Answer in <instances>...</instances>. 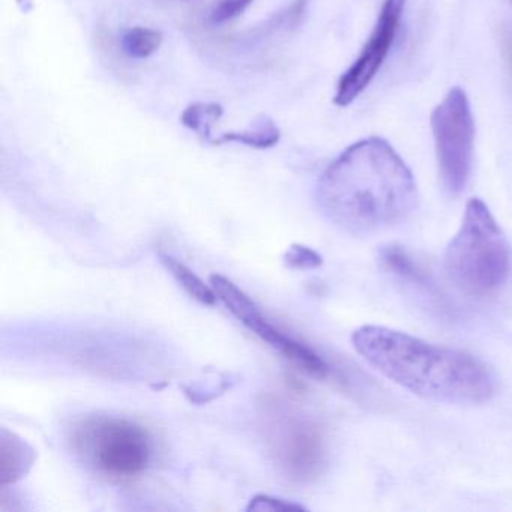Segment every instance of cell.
<instances>
[{
	"label": "cell",
	"mask_w": 512,
	"mask_h": 512,
	"mask_svg": "<svg viewBox=\"0 0 512 512\" xmlns=\"http://www.w3.org/2000/svg\"><path fill=\"white\" fill-rule=\"evenodd\" d=\"M284 262L289 268L310 271L323 265L322 256L313 248L301 244H293L284 254Z\"/></svg>",
	"instance_id": "obj_15"
},
{
	"label": "cell",
	"mask_w": 512,
	"mask_h": 512,
	"mask_svg": "<svg viewBox=\"0 0 512 512\" xmlns=\"http://www.w3.org/2000/svg\"><path fill=\"white\" fill-rule=\"evenodd\" d=\"M305 4H307V0H299L298 4H296V16H299V14L302 13V10H304Z\"/></svg>",
	"instance_id": "obj_19"
},
{
	"label": "cell",
	"mask_w": 512,
	"mask_h": 512,
	"mask_svg": "<svg viewBox=\"0 0 512 512\" xmlns=\"http://www.w3.org/2000/svg\"><path fill=\"white\" fill-rule=\"evenodd\" d=\"M35 451L28 442L2 428L0 431V484H16L31 469Z\"/></svg>",
	"instance_id": "obj_10"
},
{
	"label": "cell",
	"mask_w": 512,
	"mask_h": 512,
	"mask_svg": "<svg viewBox=\"0 0 512 512\" xmlns=\"http://www.w3.org/2000/svg\"><path fill=\"white\" fill-rule=\"evenodd\" d=\"M430 122L443 187L458 196L469 182L475 148V119L466 92L452 88L434 107Z\"/></svg>",
	"instance_id": "obj_5"
},
{
	"label": "cell",
	"mask_w": 512,
	"mask_h": 512,
	"mask_svg": "<svg viewBox=\"0 0 512 512\" xmlns=\"http://www.w3.org/2000/svg\"><path fill=\"white\" fill-rule=\"evenodd\" d=\"M211 287L214 289L217 298L223 302L224 307L242 323L247 326L251 332L257 335L260 340L265 341L272 349L289 359L293 364L298 365L302 371L317 377V379H325L329 376L328 362L307 344L296 340L292 335L286 334L280 328L269 322L263 316L256 302L239 289L233 281L224 275L214 274L209 278Z\"/></svg>",
	"instance_id": "obj_6"
},
{
	"label": "cell",
	"mask_w": 512,
	"mask_h": 512,
	"mask_svg": "<svg viewBox=\"0 0 512 512\" xmlns=\"http://www.w3.org/2000/svg\"><path fill=\"white\" fill-rule=\"evenodd\" d=\"M160 256L161 263L166 266L167 271L175 277V280L184 287L185 292L196 299V301L202 302L203 305H215L217 304L218 298L215 295L212 287L206 286L194 272H191L184 263L179 262L175 257L170 254L158 253Z\"/></svg>",
	"instance_id": "obj_12"
},
{
	"label": "cell",
	"mask_w": 512,
	"mask_h": 512,
	"mask_svg": "<svg viewBox=\"0 0 512 512\" xmlns=\"http://www.w3.org/2000/svg\"><path fill=\"white\" fill-rule=\"evenodd\" d=\"M379 262L382 268L389 274L397 277L398 280L409 283L410 286L427 293L433 299L439 301L440 295L437 293L431 278L427 272L413 260V257L398 245H386L380 248Z\"/></svg>",
	"instance_id": "obj_9"
},
{
	"label": "cell",
	"mask_w": 512,
	"mask_h": 512,
	"mask_svg": "<svg viewBox=\"0 0 512 512\" xmlns=\"http://www.w3.org/2000/svg\"><path fill=\"white\" fill-rule=\"evenodd\" d=\"M280 140V128L271 118L262 115L256 121L251 122L250 127L245 128V130L221 134L218 139H214L212 145L221 146L226 145V143H238V145L248 146V148L271 149L277 146Z\"/></svg>",
	"instance_id": "obj_11"
},
{
	"label": "cell",
	"mask_w": 512,
	"mask_h": 512,
	"mask_svg": "<svg viewBox=\"0 0 512 512\" xmlns=\"http://www.w3.org/2000/svg\"><path fill=\"white\" fill-rule=\"evenodd\" d=\"M70 440L82 463L112 481L137 478L154 458L151 433L124 416H86L73 425Z\"/></svg>",
	"instance_id": "obj_4"
},
{
	"label": "cell",
	"mask_w": 512,
	"mask_h": 512,
	"mask_svg": "<svg viewBox=\"0 0 512 512\" xmlns=\"http://www.w3.org/2000/svg\"><path fill=\"white\" fill-rule=\"evenodd\" d=\"M224 110L217 103H194L184 110L181 116L182 125L196 133L205 143H212V128L220 121Z\"/></svg>",
	"instance_id": "obj_13"
},
{
	"label": "cell",
	"mask_w": 512,
	"mask_h": 512,
	"mask_svg": "<svg viewBox=\"0 0 512 512\" xmlns=\"http://www.w3.org/2000/svg\"><path fill=\"white\" fill-rule=\"evenodd\" d=\"M268 443L275 463L292 481H311L322 470V434L307 416L278 409L269 425Z\"/></svg>",
	"instance_id": "obj_7"
},
{
	"label": "cell",
	"mask_w": 512,
	"mask_h": 512,
	"mask_svg": "<svg viewBox=\"0 0 512 512\" xmlns=\"http://www.w3.org/2000/svg\"><path fill=\"white\" fill-rule=\"evenodd\" d=\"M254 0H218L211 11V20L214 25L232 22L250 8Z\"/></svg>",
	"instance_id": "obj_16"
},
{
	"label": "cell",
	"mask_w": 512,
	"mask_h": 512,
	"mask_svg": "<svg viewBox=\"0 0 512 512\" xmlns=\"http://www.w3.org/2000/svg\"><path fill=\"white\" fill-rule=\"evenodd\" d=\"M443 266L455 287L475 298L499 292L511 272V247L481 199H470L460 229L449 242Z\"/></svg>",
	"instance_id": "obj_3"
},
{
	"label": "cell",
	"mask_w": 512,
	"mask_h": 512,
	"mask_svg": "<svg viewBox=\"0 0 512 512\" xmlns=\"http://www.w3.org/2000/svg\"><path fill=\"white\" fill-rule=\"evenodd\" d=\"M316 199L338 229L371 235L406 220L418 205V188L397 151L380 137H368L326 167Z\"/></svg>",
	"instance_id": "obj_1"
},
{
	"label": "cell",
	"mask_w": 512,
	"mask_h": 512,
	"mask_svg": "<svg viewBox=\"0 0 512 512\" xmlns=\"http://www.w3.org/2000/svg\"><path fill=\"white\" fill-rule=\"evenodd\" d=\"M304 506L298 503L289 502V500L278 499L271 496H256L251 499L247 511L254 512H280V511H302Z\"/></svg>",
	"instance_id": "obj_17"
},
{
	"label": "cell",
	"mask_w": 512,
	"mask_h": 512,
	"mask_svg": "<svg viewBox=\"0 0 512 512\" xmlns=\"http://www.w3.org/2000/svg\"><path fill=\"white\" fill-rule=\"evenodd\" d=\"M19 4L22 5V10L25 11V13L31 11L32 0H19Z\"/></svg>",
	"instance_id": "obj_18"
},
{
	"label": "cell",
	"mask_w": 512,
	"mask_h": 512,
	"mask_svg": "<svg viewBox=\"0 0 512 512\" xmlns=\"http://www.w3.org/2000/svg\"><path fill=\"white\" fill-rule=\"evenodd\" d=\"M404 8H406V0H383L382 10L377 17L373 32L368 37L367 44L362 47L358 58L338 80L334 95L335 106H350L356 98L364 94L365 89L379 74L380 68L385 64L394 46Z\"/></svg>",
	"instance_id": "obj_8"
},
{
	"label": "cell",
	"mask_w": 512,
	"mask_h": 512,
	"mask_svg": "<svg viewBox=\"0 0 512 512\" xmlns=\"http://www.w3.org/2000/svg\"><path fill=\"white\" fill-rule=\"evenodd\" d=\"M352 346L377 373L424 400L473 406L496 395L493 371L463 350L377 325L356 329Z\"/></svg>",
	"instance_id": "obj_2"
},
{
	"label": "cell",
	"mask_w": 512,
	"mask_h": 512,
	"mask_svg": "<svg viewBox=\"0 0 512 512\" xmlns=\"http://www.w3.org/2000/svg\"><path fill=\"white\" fill-rule=\"evenodd\" d=\"M163 41L164 35L157 29L137 26L122 34L121 46L128 58L148 59L160 50Z\"/></svg>",
	"instance_id": "obj_14"
}]
</instances>
